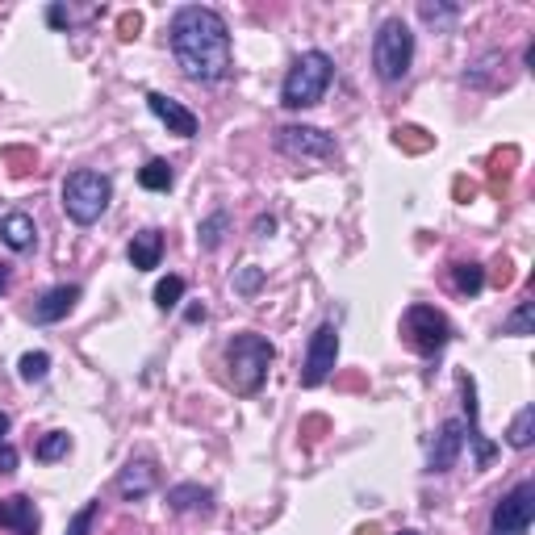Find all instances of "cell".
I'll use <instances>...</instances> for the list:
<instances>
[{
  "label": "cell",
  "mask_w": 535,
  "mask_h": 535,
  "mask_svg": "<svg viewBox=\"0 0 535 535\" xmlns=\"http://www.w3.org/2000/svg\"><path fill=\"white\" fill-rule=\"evenodd\" d=\"M0 243H5L9 251H30L34 243H38V226H34V218L30 214H5L0 218Z\"/></svg>",
  "instance_id": "16"
},
{
  "label": "cell",
  "mask_w": 535,
  "mask_h": 535,
  "mask_svg": "<svg viewBox=\"0 0 535 535\" xmlns=\"http://www.w3.org/2000/svg\"><path fill=\"white\" fill-rule=\"evenodd\" d=\"M147 109L168 126V134H180V138L197 134V113L189 105H180L176 97H168V92H147Z\"/></svg>",
  "instance_id": "10"
},
{
  "label": "cell",
  "mask_w": 535,
  "mask_h": 535,
  "mask_svg": "<svg viewBox=\"0 0 535 535\" xmlns=\"http://www.w3.org/2000/svg\"><path fill=\"white\" fill-rule=\"evenodd\" d=\"M272 230H276V218H255V235H260V239H268Z\"/></svg>",
  "instance_id": "32"
},
{
  "label": "cell",
  "mask_w": 535,
  "mask_h": 535,
  "mask_svg": "<svg viewBox=\"0 0 535 535\" xmlns=\"http://www.w3.org/2000/svg\"><path fill=\"white\" fill-rule=\"evenodd\" d=\"M189 322H205V306H193L189 310Z\"/></svg>",
  "instance_id": "36"
},
{
  "label": "cell",
  "mask_w": 535,
  "mask_h": 535,
  "mask_svg": "<svg viewBox=\"0 0 535 535\" xmlns=\"http://www.w3.org/2000/svg\"><path fill=\"white\" fill-rule=\"evenodd\" d=\"M46 21H51V26L59 30V26H67V21H72V13H67L63 5H51V9H46Z\"/></svg>",
  "instance_id": "31"
},
{
  "label": "cell",
  "mask_w": 535,
  "mask_h": 535,
  "mask_svg": "<svg viewBox=\"0 0 535 535\" xmlns=\"http://www.w3.org/2000/svg\"><path fill=\"white\" fill-rule=\"evenodd\" d=\"M452 285H456V293H464V297H477L481 289H485V268L481 264H452Z\"/></svg>",
  "instance_id": "21"
},
{
  "label": "cell",
  "mask_w": 535,
  "mask_h": 535,
  "mask_svg": "<svg viewBox=\"0 0 535 535\" xmlns=\"http://www.w3.org/2000/svg\"><path fill=\"white\" fill-rule=\"evenodd\" d=\"M535 519V485L523 481L515 485L498 506H494V519H490V535H527Z\"/></svg>",
  "instance_id": "7"
},
{
  "label": "cell",
  "mask_w": 535,
  "mask_h": 535,
  "mask_svg": "<svg viewBox=\"0 0 535 535\" xmlns=\"http://www.w3.org/2000/svg\"><path fill=\"white\" fill-rule=\"evenodd\" d=\"M531 439H535V406H523L515 414V423H510V431H506V444L523 452V448H531Z\"/></svg>",
  "instance_id": "22"
},
{
  "label": "cell",
  "mask_w": 535,
  "mask_h": 535,
  "mask_svg": "<svg viewBox=\"0 0 535 535\" xmlns=\"http://www.w3.org/2000/svg\"><path fill=\"white\" fill-rule=\"evenodd\" d=\"M410 63H414V34H410V26L402 17L381 21L377 38H372V72H377L385 84H398V80H406Z\"/></svg>",
  "instance_id": "4"
},
{
  "label": "cell",
  "mask_w": 535,
  "mask_h": 535,
  "mask_svg": "<svg viewBox=\"0 0 535 535\" xmlns=\"http://www.w3.org/2000/svg\"><path fill=\"white\" fill-rule=\"evenodd\" d=\"M113 201V180L92 172V168H80L63 180V209L67 218L80 222V226H92Z\"/></svg>",
  "instance_id": "5"
},
{
  "label": "cell",
  "mask_w": 535,
  "mask_h": 535,
  "mask_svg": "<svg viewBox=\"0 0 535 535\" xmlns=\"http://www.w3.org/2000/svg\"><path fill=\"white\" fill-rule=\"evenodd\" d=\"M402 535H418V531H402Z\"/></svg>",
  "instance_id": "38"
},
{
  "label": "cell",
  "mask_w": 535,
  "mask_h": 535,
  "mask_svg": "<svg viewBox=\"0 0 535 535\" xmlns=\"http://www.w3.org/2000/svg\"><path fill=\"white\" fill-rule=\"evenodd\" d=\"M226 230H230V214H226V209L209 214V218L197 226V243H201V251H218L222 239H226Z\"/></svg>",
  "instance_id": "20"
},
{
  "label": "cell",
  "mask_w": 535,
  "mask_h": 535,
  "mask_svg": "<svg viewBox=\"0 0 535 535\" xmlns=\"http://www.w3.org/2000/svg\"><path fill=\"white\" fill-rule=\"evenodd\" d=\"M460 448H464V423H460V418H448V423L439 427L435 444H431V456H427V473H448L452 464L460 460Z\"/></svg>",
  "instance_id": "11"
},
{
  "label": "cell",
  "mask_w": 535,
  "mask_h": 535,
  "mask_svg": "<svg viewBox=\"0 0 535 535\" xmlns=\"http://www.w3.org/2000/svg\"><path fill=\"white\" fill-rule=\"evenodd\" d=\"M9 281H13V268H9V264H0V293L9 289Z\"/></svg>",
  "instance_id": "34"
},
{
  "label": "cell",
  "mask_w": 535,
  "mask_h": 535,
  "mask_svg": "<svg viewBox=\"0 0 535 535\" xmlns=\"http://www.w3.org/2000/svg\"><path fill=\"white\" fill-rule=\"evenodd\" d=\"M260 285H264V268H255V264H247V268L235 276V289H239V293H255Z\"/></svg>",
  "instance_id": "28"
},
{
  "label": "cell",
  "mask_w": 535,
  "mask_h": 535,
  "mask_svg": "<svg viewBox=\"0 0 535 535\" xmlns=\"http://www.w3.org/2000/svg\"><path fill=\"white\" fill-rule=\"evenodd\" d=\"M155 481H159V469H155V460L151 456H138L130 460L126 469L118 473V494L126 502H138V498H147L155 490Z\"/></svg>",
  "instance_id": "12"
},
{
  "label": "cell",
  "mask_w": 535,
  "mask_h": 535,
  "mask_svg": "<svg viewBox=\"0 0 535 535\" xmlns=\"http://www.w3.org/2000/svg\"><path fill=\"white\" fill-rule=\"evenodd\" d=\"M335 360H339V331H335V322H322V327L310 335L306 364H301V385L318 389L335 372Z\"/></svg>",
  "instance_id": "8"
},
{
  "label": "cell",
  "mask_w": 535,
  "mask_h": 535,
  "mask_svg": "<svg viewBox=\"0 0 535 535\" xmlns=\"http://www.w3.org/2000/svg\"><path fill=\"white\" fill-rule=\"evenodd\" d=\"M272 360H276V347L264 335L243 331V335L230 339L226 343V368H230V385H235V393H243V398L260 393Z\"/></svg>",
  "instance_id": "3"
},
{
  "label": "cell",
  "mask_w": 535,
  "mask_h": 535,
  "mask_svg": "<svg viewBox=\"0 0 535 535\" xmlns=\"http://www.w3.org/2000/svg\"><path fill=\"white\" fill-rule=\"evenodd\" d=\"M0 527L13 531V535H38L42 519H38V506L26 494H9L0 498Z\"/></svg>",
  "instance_id": "13"
},
{
  "label": "cell",
  "mask_w": 535,
  "mask_h": 535,
  "mask_svg": "<svg viewBox=\"0 0 535 535\" xmlns=\"http://www.w3.org/2000/svg\"><path fill=\"white\" fill-rule=\"evenodd\" d=\"M67 452H72V435H67V431H46V435L38 439V448H34V456H38L42 464H55V460H63Z\"/></svg>",
  "instance_id": "23"
},
{
  "label": "cell",
  "mask_w": 535,
  "mask_h": 535,
  "mask_svg": "<svg viewBox=\"0 0 535 535\" xmlns=\"http://www.w3.org/2000/svg\"><path fill=\"white\" fill-rule=\"evenodd\" d=\"M0 444H9V414L0 410Z\"/></svg>",
  "instance_id": "35"
},
{
  "label": "cell",
  "mask_w": 535,
  "mask_h": 535,
  "mask_svg": "<svg viewBox=\"0 0 535 535\" xmlns=\"http://www.w3.org/2000/svg\"><path fill=\"white\" fill-rule=\"evenodd\" d=\"M276 151L289 159H331L339 147H335V138L318 126H281L276 130Z\"/></svg>",
  "instance_id": "9"
},
{
  "label": "cell",
  "mask_w": 535,
  "mask_h": 535,
  "mask_svg": "<svg viewBox=\"0 0 535 535\" xmlns=\"http://www.w3.org/2000/svg\"><path fill=\"white\" fill-rule=\"evenodd\" d=\"M0 473H17V448L0 444Z\"/></svg>",
  "instance_id": "30"
},
{
  "label": "cell",
  "mask_w": 535,
  "mask_h": 535,
  "mask_svg": "<svg viewBox=\"0 0 535 535\" xmlns=\"http://www.w3.org/2000/svg\"><path fill=\"white\" fill-rule=\"evenodd\" d=\"M172 180H176V172H172L168 159H147V164L138 168V184H143L147 193H168Z\"/></svg>",
  "instance_id": "19"
},
{
  "label": "cell",
  "mask_w": 535,
  "mask_h": 535,
  "mask_svg": "<svg viewBox=\"0 0 535 535\" xmlns=\"http://www.w3.org/2000/svg\"><path fill=\"white\" fill-rule=\"evenodd\" d=\"M168 506L172 510H209V506H214V494H209L205 485L184 481V485H172V490H168Z\"/></svg>",
  "instance_id": "18"
},
{
  "label": "cell",
  "mask_w": 535,
  "mask_h": 535,
  "mask_svg": "<svg viewBox=\"0 0 535 535\" xmlns=\"http://www.w3.org/2000/svg\"><path fill=\"white\" fill-rule=\"evenodd\" d=\"M418 13H423L431 26H435V21H452V17H456V9H448V5H427V0H423V9H418Z\"/></svg>",
  "instance_id": "29"
},
{
  "label": "cell",
  "mask_w": 535,
  "mask_h": 535,
  "mask_svg": "<svg viewBox=\"0 0 535 535\" xmlns=\"http://www.w3.org/2000/svg\"><path fill=\"white\" fill-rule=\"evenodd\" d=\"M159 260H164V235H159V230H138L130 239V264L138 272H151V268H159Z\"/></svg>",
  "instance_id": "17"
},
{
  "label": "cell",
  "mask_w": 535,
  "mask_h": 535,
  "mask_svg": "<svg viewBox=\"0 0 535 535\" xmlns=\"http://www.w3.org/2000/svg\"><path fill=\"white\" fill-rule=\"evenodd\" d=\"M356 535H381V531H377V527H360Z\"/></svg>",
  "instance_id": "37"
},
{
  "label": "cell",
  "mask_w": 535,
  "mask_h": 535,
  "mask_svg": "<svg viewBox=\"0 0 535 535\" xmlns=\"http://www.w3.org/2000/svg\"><path fill=\"white\" fill-rule=\"evenodd\" d=\"M331 80H335V59L327 51L297 55L293 67H289V76H285V84H281V105L310 109V105H318L322 97H327Z\"/></svg>",
  "instance_id": "2"
},
{
  "label": "cell",
  "mask_w": 535,
  "mask_h": 535,
  "mask_svg": "<svg viewBox=\"0 0 535 535\" xmlns=\"http://www.w3.org/2000/svg\"><path fill=\"white\" fill-rule=\"evenodd\" d=\"M502 335H535V327H531V297L519 301L515 314H510V318L502 322Z\"/></svg>",
  "instance_id": "26"
},
{
  "label": "cell",
  "mask_w": 535,
  "mask_h": 535,
  "mask_svg": "<svg viewBox=\"0 0 535 535\" xmlns=\"http://www.w3.org/2000/svg\"><path fill=\"white\" fill-rule=\"evenodd\" d=\"M180 297H184V281H180V276H164V281L155 285V306L159 310H176Z\"/></svg>",
  "instance_id": "25"
},
{
  "label": "cell",
  "mask_w": 535,
  "mask_h": 535,
  "mask_svg": "<svg viewBox=\"0 0 535 535\" xmlns=\"http://www.w3.org/2000/svg\"><path fill=\"white\" fill-rule=\"evenodd\" d=\"M92 523H97V502H88L80 515L67 523V535H92Z\"/></svg>",
  "instance_id": "27"
},
{
  "label": "cell",
  "mask_w": 535,
  "mask_h": 535,
  "mask_svg": "<svg viewBox=\"0 0 535 535\" xmlns=\"http://www.w3.org/2000/svg\"><path fill=\"white\" fill-rule=\"evenodd\" d=\"M76 301H80V285H55V289H46L38 301H34V310L30 318L34 322H59L76 310Z\"/></svg>",
  "instance_id": "14"
},
{
  "label": "cell",
  "mask_w": 535,
  "mask_h": 535,
  "mask_svg": "<svg viewBox=\"0 0 535 535\" xmlns=\"http://www.w3.org/2000/svg\"><path fill=\"white\" fill-rule=\"evenodd\" d=\"M460 389H464V410H469V435H464V439L473 444L477 464H490V460L498 456V448L481 435V418H477V385H473V377H460Z\"/></svg>",
  "instance_id": "15"
},
{
  "label": "cell",
  "mask_w": 535,
  "mask_h": 535,
  "mask_svg": "<svg viewBox=\"0 0 535 535\" xmlns=\"http://www.w3.org/2000/svg\"><path fill=\"white\" fill-rule=\"evenodd\" d=\"M402 331H406V343L414 347L418 356H427V360H435L452 343V322L439 314L435 306H410L402 314Z\"/></svg>",
  "instance_id": "6"
},
{
  "label": "cell",
  "mask_w": 535,
  "mask_h": 535,
  "mask_svg": "<svg viewBox=\"0 0 535 535\" xmlns=\"http://www.w3.org/2000/svg\"><path fill=\"white\" fill-rule=\"evenodd\" d=\"M138 30V17H122V38H134Z\"/></svg>",
  "instance_id": "33"
},
{
  "label": "cell",
  "mask_w": 535,
  "mask_h": 535,
  "mask_svg": "<svg viewBox=\"0 0 535 535\" xmlns=\"http://www.w3.org/2000/svg\"><path fill=\"white\" fill-rule=\"evenodd\" d=\"M17 372H21V381L26 385H38V381H46V372H51V356L46 352H26L17 360Z\"/></svg>",
  "instance_id": "24"
},
{
  "label": "cell",
  "mask_w": 535,
  "mask_h": 535,
  "mask_svg": "<svg viewBox=\"0 0 535 535\" xmlns=\"http://www.w3.org/2000/svg\"><path fill=\"white\" fill-rule=\"evenodd\" d=\"M172 55L180 72L201 84H218L230 76L235 55H230L226 17L209 5H184L172 17Z\"/></svg>",
  "instance_id": "1"
}]
</instances>
